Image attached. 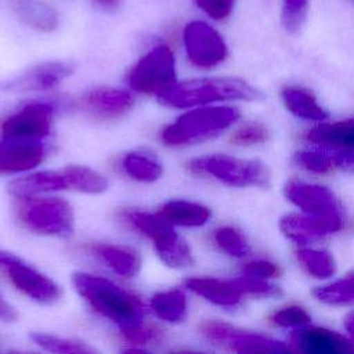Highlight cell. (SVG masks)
Listing matches in <instances>:
<instances>
[{"label": "cell", "mask_w": 354, "mask_h": 354, "mask_svg": "<svg viewBox=\"0 0 354 354\" xmlns=\"http://www.w3.org/2000/svg\"><path fill=\"white\" fill-rule=\"evenodd\" d=\"M72 282L77 293L100 315L124 326L141 321L145 306L136 295L120 288L112 281L88 272H75Z\"/></svg>", "instance_id": "1"}, {"label": "cell", "mask_w": 354, "mask_h": 354, "mask_svg": "<svg viewBox=\"0 0 354 354\" xmlns=\"http://www.w3.org/2000/svg\"><path fill=\"white\" fill-rule=\"evenodd\" d=\"M259 91L241 79L205 77L176 84L167 93L158 97L159 102L169 108H189L216 101L256 100Z\"/></svg>", "instance_id": "2"}, {"label": "cell", "mask_w": 354, "mask_h": 354, "mask_svg": "<svg viewBox=\"0 0 354 354\" xmlns=\"http://www.w3.org/2000/svg\"><path fill=\"white\" fill-rule=\"evenodd\" d=\"M239 112L234 106H205L188 111L167 124L160 134L166 145L181 147L206 141L228 129Z\"/></svg>", "instance_id": "3"}, {"label": "cell", "mask_w": 354, "mask_h": 354, "mask_svg": "<svg viewBox=\"0 0 354 354\" xmlns=\"http://www.w3.org/2000/svg\"><path fill=\"white\" fill-rule=\"evenodd\" d=\"M15 214L19 224L35 234L59 238L73 234V209L69 202L57 196L19 198Z\"/></svg>", "instance_id": "4"}, {"label": "cell", "mask_w": 354, "mask_h": 354, "mask_svg": "<svg viewBox=\"0 0 354 354\" xmlns=\"http://www.w3.org/2000/svg\"><path fill=\"white\" fill-rule=\"evenodd\" d=\"M126 220L153 242L158 256L167 267L184 268L192 264L194 259L188 243L159 213L133 210L126 213Z\"/></svg>", "instance_id": "5"}, {"label": "cell", "mask_w": 354, "mask_h": 354, "mask_svg": "<svg viewBox=\"0 0 354 354\" xmlns=\"http://www.w3.org/2000/svg\"><path fill=\"white\" fill-rule=\"evenodd\" d=\"M188 169L198 174H207L232 187H264L270 173L264 163L253 159H238L227 155H210L189 160Z\"/></svg>", "instance_id": "6"}, {"label": "cell", "mask_w": 354, "mask_h": 354, "mask_svg": "<svg viewBox=\"0 0 354 354\" xmlns=\"http://www.w3.org/2000/svg\"><path fill=\"white\" fill-rule=\"evenodd\" d=\"M126 80L134 91L163 95L177 84L173 51L165 44L153 47L129 71Z\"/></svg>", "instance_id": "7"}, {"label": "cell", "mask_w": 354, "mask_h": 354, "mask_svg": "<svg viewBox=\"0 0 354 354\" xmlns=\"http://www.w3.org/2000/svg\"><path fill=\"white\" fill-rule=\"evenodd\" d=\"M55 108L46 101H32L11 113L1 123V137L14 140L44 141L54 119Z\"/></svg>", "instance_id": "8"}, {"label": "cell", "mask_w": 354, "mask_h": 354, "mask_svg": "<svg viewBox=\"0 0 354 354\" xmlns=\"http://www.w3.org/2000/svg\"><path fill=\"white\" fill-rule=\"evenodd\" d=\"M199 329L203 337L209 342L236 353H285L289 350L288 346L278 340L236 329L221 321L202 322Z\"/></svg>", "instance_id": "9"}, {"label": "cell", "mask_w": 354, "mask_h": 354, "mask_svg": "<svg viewBox=\"0 0 354 354\" xmlns=\"http://www.w3.org/2000/svg\"><path fill=\"white\" fill-rule=\"evenodd\" d=\"M183 40L188 59L198 68H213L221 64L227 57L224 39L206 22L192 21L187 24Z\"/></svg>", "instance_id": "10"}, {"label": "cell", "mask_w": 354, "mask_h": 354, "mask_svg": "<svg viewBox=\"0 0 354 354\" xmlns=\"http://www.w3.org/2000/svg\"><path fill=\"white\" fill-rule=\"evenodd\" d=\"M11 283L24 295L40 304H54L61 299V288L48 277L14 256L4 267Z\"/></svg>", "instance_id": "11"}, {"label": "cell", "mask_w": 354, "mask_h": 354, "mask_svg": "<svg viewBox=\"0 0 354 354\" xmlns=\"http://www.w3.org/2000/svg\"><path fill=\"white\" fill-rule=\"evenodd\" d=\"M75 71L69 61H46L0 84L1 90L12 93L50 90L61 84Z\"/></svg>", "instance_id": "12"}, {"label": "cell", "mask_w": 354, "mask_h": 354, "mask_svg": "<svg viewBox=\"0 0 354 354\" xmlns=\"http://www.w3.org/2000/svg\"><path fill=\"white\" fill-rule=\"evenodd\" d=\"M285 195L307 214L318 217L342 216L336 196L326 187L293 180L285 185Z\"/></svg>", "instance_id": "13"}, {"label": "cell", "mask_w": 354, "mask_h": 354, "mask_svg": "<svg viewBox=\"0 0 354 354\" xmlns=\"http://www.w3.org/2000/svg\"><path fill=\"white\" fill-rule=\"evenodd\" d=\"M44 141L3 138L0 141V176L17 174L35 169L47 156Z\"/></svg>", "instance_id": "14"}, {"label": "cell", "mask_w": 354, "mask_h": 354, "mask_svg": "<svg viewBox=\"0 0 354 354\" xmlns=\"http://www.w3.org/2000/svg\"><path fill=\"white\" fill-rule=\"evenodd\" d=\"M134 102L131 93L115 87H95L80 97L83 109L100 120H115L124 116Z\"/></svg>", "instance_id": "15"}, {"label": "cell", "mask_w": 354, "mask_h": 354, "mask_svg": "<svg viewBox=\"0 0 354 354\" xmlns=\"http://www.w3.org/2000/svg\"><path fill=\"white\" fill-rule=\"evenodd\" d=\"M295 350L308 354H346L354 351L353 342L335 330L319 326L300 328L290 335Z\"/></svg>", "instance_id": "16"}, {"label": "cell", "mask_w": 354, "mask_h": 354, "mask_svg": "<svg viewBox=\"0 0 354 354\" xmlns=\"http://www.w3.org/2000/svg\"><path fill=\"white\" fill-rule=\"evenodd\" d=\"M281 231L285 236L306 243L317 241L328 234L336 232L343 227L342 216L339 217H318L311 214H288L281 220Z\"/></svg>", "instance_id": "17"}, {"label": "cell", "mask_w": 354, "mask_h": 354, "mask_svg": "<svg viewBox=\"0 0 354 354\" xmlns=\"http://www.w3.org/2000/svg\"><path fill=\"white\" fill-rule=\"evenodd\" d=\"M7 189L15 199L30 198L54 191L71 189V178L66 167L61 170H43L12 180Z\"/></svg>", "instance_id": "18"}, {"label": "cell", "mask_w": 354, "mask_h": 354, "mask_svg": "<svg viewBox=\"0 0 354 354\" xmlns=\"http://www.w3.org/2000/svg\"><path fill=\"white\" fill-rule=\"evenodd\" d=\"M185 288L205 300L220 307H236L242 301L243 293L238 288L234 279H217V278H188Z\"/></svg>", "instance_id": "19"}, {"label": "cell", "mask_w": 354, "mask_h": 354, "mask_svg": "<svg viewBox=\"0 0 354 354\" xmlns=\"http://www.w3.org/2000/svg\"><path fill=\"white\" fill-rule=\"evenodd\" d=\"M314 147L354 151V118L335 123H319L304 136Z\"/></svg>", "instance_id": "20"}, {"label": "cell", "mask_w": 354, "mask_h": 354, "mask_svg": "<svg viewBox=\"0 0 354 354\" xmlns=\"http://www.w3.org/2000/svg\"><path fill=\"white\" fill-rule=\"evenodd\" d=\"M90 250L108 268H111L115 274L120 277L133 278L138 274L141 268L140 253L130 246L115 243H97L93 245Z\"/></svg>", "instance_id": "21"}, {"label": "cell", "mask_w": 354, "mask_h": 354, "mask_svg": "<svg viewBox=\"0 0 354 354\" xmlns=\"http://www.w3.org/2000/svg\"><path fill=\"white\" fill-rule=\"evenodd\" d=\"M12 14L26 26L40 30L53 32L58 26L57 11L44 0H6Z\"/></svg>", "instance_id": "22"}, {"label": "cell", "mask_w": 354, "mask_h": 354, "mask_svg": "<svg viewBox=\"0 0 354 354\" xmlns=\"http://www.w3.org/2000/svg\"><path fill=\"white\" fill-rule=\"evenodd\" d=\"M158 213L173 225L181 227H201L206 224L212 216L209 207L184 199H174L166 202Z\"/></svg>", "instance_id": "23"}, {"label": "cell", "mask_w": 354, "mask_h": 354, "mask_svg": "<svg viewBox=\"0 0 354 354\" xmlns=\"http://www.w3.org/2000/svg\"><path fill=\"white\" fill-rule=\"evenodd\" d=\"M282 100L289 112L297 118L314 122H324L328 118L324 108L318 105L314 94L304 87H285L282 90Z\"/></svg>", "instance_id": "24"}, {"label": "cell", "mask_w": 354, "mask_h": 354, "mask_svg": "<svg viewBox=\"0 0 354 354\" xmlns=\"http://www.w3.org/2000/svg\"><path fill=\"white\" fill-rule=\"evenodd\" d=\"M149 304L155 315L166 322L177 324L187 315V299L180 289L158 292L151 297Z\"/></svg>", "instance_id": "25"}, {"label": "cell", "mask_w": 354, "mask_h": 354, "mask_svg": "<svg viewBox=\"0 0 354 354\" xmlns=\"http://www.w3.org/2000/svg\"><path fill=\"white\" fill-rule=\"evenodd\" d=\"M122 169L133 180L141 183L156 181L163 173L162 165L155 158L140 152H130L124 155L122 159Z\"/></svg>", "instance_id": "26"}, {"label": "cell", "mask_w": 354, "mask_h": 354, "mask_svg": "<svg viewBox=\"0 0 354 354\" xmlns=\"http://www.w3.org/2000/svg\"><path fill=\"white\" fill-rule=\"evenodd\" d=\"M296 259L300 266L314 278H328L335 274V260L326 250L301 248L296 252Z\"/></svg>", "instance_id": "27"}, {"label": "cell", "mask_w": 354, "mask_h": 354, "mask_svg": "<svg viewBox=\"0 0 354 354\" xmlns=\"http://www.w3.org/2000/svg\"><path fill=\"white\" fill-rule=\"evenodd\" d=\"M71 178V191L83 194H102L108 188V180L98 171L80 165L66 166Z\"/></svg>", "instance_id": "28"}, {"label": "cell", "mask_w": 354, "mask_h": 354, "mask_svg": "<svg viewBox=\"0 0 354 354\" xmlns=\"http://www.w3.org/2000/svg\"><path fill=\"white\" fill-rule=\"evenodd\" d=\"M314 296L319 301L332 306L354 303V271L332 283L317 288Z\"/></svg>", "instance_id": "29"}, {"label": "cell", "mask_w": 354, "mask_h": 354, "mask_svg": "<svg viewBox=\"0 0 354 354\" xmlns=\"http://www.w3.org/2000/svg\"><path fill=\"white\" fill-rule=\"evenodd\" d=\"M35 344L50 353H65V354H91L95 350L86 343L76 339L59 337L43 332H32L29 336Z\"/></svg>", "instance_id": "30"}, {"label": "cell", "mask_w": 354, "mask_h": 354, "mask_svg": "<svg viewBox=\"0 0 354 354\" xmlns=\"http://www.w3.org/2000/svg\"><path fill=\"white\" fill-rule=\"evenodd\" d=\"M293 160L297 166L311 173H329L336 170L332 153L321 147L299 151L295 153Z\"/></svg>", "instance_id": "31"}, {"label": "cell", "mask_w": 354, "mask_h": 354, "mask_svg": "<svg viewBox=\"0 0 354 354\" xmlns=\"http://www.w3.org/2000/svg\"><path fill=\"white\" fill-rule=\"evenodd\" d=\"M213 242L220 250L234 257H243L250 250L242 232L230 225L218 227L217 230H214Z\"/></svg>", "instance_id": "32"}, {"label": "cell", "mask_w": 354, "mask_h": 354, "mask_svg": "<svg viewBox=\"0 0 354 354\" xmlns=\"http://www.w3.org/2000/svg\"><path fill=\"white\" fill-rule=\"evenodd\" d=\"M120 335L124 342L133 344V346H147L153 344L162 340L163 333L162 330L155 325H148L142 319L136 321L133 324L120 326Z\"/></svg>", "instance_id": "33"}, {"label": "cell", "mask_w": 354, "mask_h": 354, "mask_svg": "<svg viewBox=\"0 0 354 354\" xmlns=\"http://www.w3.org/2000/svg\"><path fill=\"white\" fill-rule=\"evenodd\" d=\"M308 0H282L281 22L289 33H296L304 24Z\"/></svg>", "instance_id": "34"}, {"label": "cell", "mask_w": 354, "mask_h": 354, "mask_svg": "<svg viewBox=\"0 0 354 354\" xmlns=\"http://www.w3.org/2000/svg\"><path fill=\"white\" fill-rule=\"evenodd\" d=\"M270 321L275 326L293 328V326H303L308 324L311 321V317L304 307L297 304H290L274 311L270 317Z\"/></svg>", "instance_id": "35"}, {"label": "cell", "mask_w": 354, "mask_h": 354, "mask_svg": "<svg viewBox=\"0 0 354 354\" xmlns=\"http://www.w3.org/2000/svg\"><path fill=\"white\" fill-rule=\"evenodd\" d=\"M238 288L243 295H253V296H277L279 295V288L270 283L263 278H254L242 275L234 279Z\"/></svg>", "instance_id": "36"}, {"label": "cell", "mask_w": 354, "mask_h": 354, "mask_svg": "<svg viewBox=\"0 0 354 354\" xmlns=\"http://www.w3.org/2000/svg\"><path fill=\"white\" fill-rule=\"evenodd\" d=\"M268 137V131L267 129L260 124V123H248L245 126H242L241 129H238L232 137H231V142H234L235 145H254V144H260L264 142Z\"/></svg>", "instance_id": "37"}, {"label": "cell", "mask_w": 354, "mask_h": 354, "mask_svg": "<svg viewBox=\"0 0 354 354\" xmlns=\"http://www.w3.org/2000/svg\"><path fill=\"white\" fill-rule=\"evenodd\" d=\"M195 3L210 18L223 21L231 14L235 0H195Z\"/></svg>", "instance_id": "38"}, {"label": "cell", "mask_w": 354, "mask_h": 354, "mask_svg": "<svg viewBox=\"0 0 354 354\" xmlns=\"http://www.w3.org/2000/svg\"><path fill=\"white\" fill-rule=\"evenodd\" d=\"M242 274L248 277H254V278H272L279 275V268L277 264L268 261V260H253L246 263L242 267Z\"/></svg>", "instance_id": "39"}, {"label": "cell", "mask_w": 354, "mask_h": 354, "mask_svg": "<svg viewBox=\"0 0 354 354\" xmlns=\"http://www.w3.org/2000/svg\"><path fill=\"white\" fill-rule=\"evenodd\" d=\"M18 318L17 310L4 299L0 292V321L4 322H14Z\"/></svg>", "instance_id": "40"}, {"label": "cell", "mask_w": 354, "mask_h": 354, "mask_svg": "<svg viewBox=\"0 0 354 354\" xmlns=\"http://www.w3.org/2000/svg\"><path fill=\"white\" fill-rule=\"evenodd\" d=\"M101 10L104 11H113L118 8V6L120 4V0H93Z\"/></svg>", "instance_id": "41"}, {"label": "cell", "mask_w": 354, "mask_h": 354, "mask_svg": "<svg viewBox=\"0 0 354 354\" xmlns=\"http://www.w3.org/2000/svg\"><path fill=\"white\" fill-rule=\"evenodd\" d=\"M344 326H346V329H347L348 335L351 336V342L354 343V313H351V314L346 318Z\"/></svg>", "instance_id": "42"}, {"label": "cell", "mask_w": 354, "mask_h": 354, "mask_svg": "<svg viewBox=\"0 0 354 354\" xmlns=\"http://www.w3.org/2000/svg\"><path fill=\"white\" fill-rule=\"evenodd\" d=\"M15 254L10 253V252H4V250H0V267H4Z\"/></svg>", "instance_id": "43"}]
</instances>
